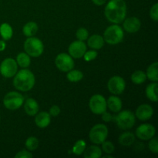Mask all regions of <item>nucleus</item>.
Instances as JSON below:
<instances>
[{"label": "nucleus", "instance_id": "f257e3e1", "mask_svg": "<svg viewBox=\"0 0 158 158\" xmlns=\"http://www.w3.org/2000/svg\"><path fill=\"white\" fill-rule=\"evenodd\" d=\"M106 19L114 24H119L125 19L127 4L124 0H110L104 9Z\"/></svg>", "mask_w": 158, "mask_h": 158}, {"label": "nucleus", "instance_id": "f03ea898", "mask_svg": "<svg viewBox=\"0 0 158 158\" xmlns=\"http://www.w3.org/2000/svg\"><path fill=\"white\" fill-rule=\"evenodd\" d=\"M35 76L29 69H22L14 76V86L15 89L23 92H27L32 89L35 85Z\"/></svg>", "mask_w": 158, "mask_h": 158}, {"label": "nucleus", "instance_id": "7ed1b4c3", "mask_svg": "<svg viewBox=\"0 0 158 158\" xmlns=\"http://www.w3.org/2000/svg\"><path fill=\"white\" fill-rule=\"evenodd\" d=\"M124 34L123 29L117 24L110 26L106 28L103 35V40L106 43L110 45H116L121 43Z\"/></svg>", "mask_w": 158, "mask_h": 158}, {"label": "nucleus", "instance_id": "20e7f679", "mask_svg": "<svg viewBox=\"0 0 158 158\" xmlns=\"http://www.w3.org/2000/svg\"><path fill=\"white\" fill-rule=\"evenodd\" d=\"M24 49L26 53L32 57H39L43 54L44 50L43 43L36 37H28L25 41Z\"/></svg>", "mask_w": 158, "mask_h": 158}, {"label": "nucleus", "instance_id": "39448f33", "mask_svg": "<svg viewBox=\"0 0 158 158\" xmlns=\"http://www.w3.org/2000/svg\"><path fill=\"white\" fill-rule=\"evenodd\" d=\"M114 121L121 130H129L135 124V116L131 111L123 110L114 116Z\"/></svg>", "mask_w": 158, "mask_h": 158}, {"label": "nucleus", "instance_id": "423d86ee", "mask_svg": "<svg viewBox=\"0 0 158 158\" xmlns=\"http://www.w3.org/2000/svg\"><path fill=\"white\" fill-rule=\"evenodd\" d=\"M108 136V128L103 123L96 124L91 128L89 134V140L95 144H101L106 140Z\"/></svg>", "mask_w": 158, "mask_h": 158}, {"label": "nucleus", "instance_id": "0eeeda50", "mask_svg": "<svg viewBox=\"0 0 158 158\" xmlns=\"http://www.w3.org/2000/svg\"><path fill=\"white\" fill-rule=\"evenodd\" d=\"M24 98L21 94L12 91L6 94L3 99V104L9 110H15L23 106Z\"/></svg>", "mask_w": 158, "mask_h": 158}, {"label": "nucleus", "instance_id": "6e6552de", "mask_svg": "<svg viewBox=\"0 0 158 158\" xmlns=\"http://www.w3.org/2000/svg\"><path fill=\"white\" fill-rule=\"evenodd\" d=\"M89 107L94 114H102L107 109L106 99L100 94H95L89 100Z\"/></svg>", "mask_w": 158, "mask_h": 158}, {"label": "nucleus", "instance_id": "1a4fd4ad", "mask_svg": "<svg viewBox=\"0 0 158 158\" xmlns=\"http://www.w3.org/2000/svg\"><path fill=\"white\" fill-rule=\"evenodd\" d=\"M18 70V64L12 58H6L0 64V73L5 78H12Z\"/></svg>", "mask_w": 158, "mask_h": 158}, {"label": "nucleus", "instance_id": "9d476101", "mask_svg": "<svg viewBox=\"0 0 158 158\" xmlns=\"http://www.w3.org/2000/svg\"><path fill=\"white\" fill-rule=\"evenodd\" d=\"M55 63L56 67L62 72H68L74 67V61L72 56L63 52L57 55L56 57Z\"/></svg>", "mask_w": 158, "mask_h": 158}, {"label": "nucleus", "instance_id": "9b49d317", "mask_svg": "<svg viewBox=\"0 0 158 158\" xmlns=\"http://www.w3.org/2000/svg\"><path fill=\"white\" fill-rule=\"evenodd\" d=\"M107 88L111 94L114 95H120L126 88V83L123 78L119 76H114L109 80Z\"/></svg>", "mask_w": 158, "mask_h": 158}, {"label": "nucleus", "instance_id": "f8f14e48", "mask_svg": "<svg viewBox=\"0 0 158 158\" xmlns=\"http://www.w3.org/2000/svg\"><path fill=\"white\" fill-rule=\"evenodd\" d=\"M156 129L152 124L143 123L140 125L136 130V135L140 140H148L154 137Z\"/></svg>", "mask_w": 158, "mask_h": 158}, {"label": "nucleus", "instance_id": "ddd939ff", "mask_svg": "<svg viewBox=\"0 0 158 158\" xmlns=\"http://www.w3.org/2000/svg\"><path fill=\"white\" fill-rule=\"evenodd\" d=\"M69 53L73 58L79 59L83 56L84 53L86 51V46L83 41H80V40H77V41H74L69 45Z\"/></svg>", "mask_w": 158, "mask_h": 158}, {"label": "nucleus", "instance_id": "4468645a", "mask_svg": "<svg viewBox=\"0 0 158 158\" xmlns=\"http://www.w3.org/2000/svg\"><path fill=\"white\" fill-rule=\"evenodd\" d=\"M154 114V109L149 104H141L136 110V117L140 120L144 121L152 117Z\"/></svg>", "mask_w": 158, "mask_h": 158}, {"label": "nucleus", "instance_id": "2eb2a0df", "mask_svg": "<svg viewBox=\"0 0 158 158\" xmlns=\"http://www.w3.org/2000/svg\"><path fill=\"white\" fill-rule=\"evenodd\" d=\"M123 21V29L130 33L138 32L141 27L140 20L137 17H130Z\"/></svg>", "mask_w": 158, "mask_h": 158}, {"label": "nucleus", "instance_id": "dca6fc26", "mask_svg": "<svg viewBox=\"0 0 158 158\" xmlns=\"http://www.w3.org/2000/svg\"><path fill=\"white\" fill-rule=\"evenodd\" d=\"M51 122V116L49 113L43 112L37 113L35 117V123L40 128H46Z\"/></svg>", "mask_w": 158, "mask_h": 158}, {"label": "nucleus", "instance_id": "f3484780", "mask_svg": "<svg viewBox=\"0 0 158 158\" xmlns=\"http://www.w3.org/2000/svg\"><path fill=\"white\" fill-rule=\"evenodd\" d=\"M24 110L26 114L31 117L36 115L40 110V106L35 99L29 98L26 100L24 104Z\"/></svg>", "mask_w": 158, "mask_h": 158}, {"label": "nucleus", "instance_id": "a211bd4d", "mask_svg": "<svg viewBox=\"0 0 158 158\" xmlns=\"http://www.w3.org/2000/svg\"><path fill=\"white\" fill-rule=\"evenodd\" d=\"M106 105L107 107L114 113H118L122 109V101L118 97L115 96H110L106 100Z\"/></svg>", "mask_w": 158, "mask_h": 158}, {"label": "nucleus", "instance_id": "6ab92c4d", "mask_svg": "<svg viewBox=\"0 0 158 158\" xmlns=\"http://www.w3.org/2000/svg\"><path fill=\"white\" fill-rule=\"evenodd\" d=\"M104 43L103 37L97 34H94L87 39L88 46L94 49H100L104 46Z\"/></svg>", "mask_w": 158, "mask_h": 158}, {"label": "nucleus", "instance_id": "aec40b11", "mask_svg": "<svg viewBox=\"0 0 158 158\" xmlns=\"http://www.w3.org/2000/svg\"><path fill=\"white\" fill-rule=\"evenodd\" d=\"M83 157L85 158H100L102 157V151L97 145H92L85 149Z\"/></svg>", "mask_w": 158, "mask_h": 158}, {"label": "nucleus", "instance_id": "412c9836", "mask_svg": "<svg viewBox=\"0 0 158 158\" xmlns=\"http://www.w3.org/2000/svg\"><path fill=\"white\" fill-rule=\"evenodd\" d=\"M119 143L123 147H130L135 141V136L131 132H125L119 137Z\"/></svg>", "mask_w": 158, "mask_h": 158}, {"label": "nucleus", "instance_id": "4be33fe9", "mask_svg": "<svg viewBox=\"0 0 158 158\" xmlns=\"http://www.w3.org/2000/svg\"><path fill=\"white\" fill-rule=\"evenodd\" d=\"M146 96L151 101L157 102L158 100L157 97V83L154 82L148 85L146 88Z\"/></svg>", "mask_w": 158, "mask_h": 158}, {"label": "nucleus", "instance_id": "5701e85b", "mask_svg": "<svg viewBox=\"0 0 158 158\" xmlns=\"http://www.w3.org/2000/svg\"><path fill=\"white\" fill-rule=\"evenodd\" d=\"M38 31V25L35 22H29L23 28V32L26 36L31 37L35 35Z\"/></svg>", "mask_w": 158, "mask_h": 158}, {"label": "nucleus", "instance_id": "b1692460", "mask_svg": "<svg viewBox=\"0 0 158 158\" xmlns=\"http://www.w3.org/2000/svg\"><path fill=\"white\" fill-rule=\"evenodd\" d=\"M158 63H152L150 65L149 67L148 68L147 70V78L149 79L152 82H157L158 81Z\"/></svg>", "mask_w": 158, "mask_h": 158}, {"label": "nucleus", "instance_id": "393cba45", "mask_svg": "<svg viewBox=\"0 0 158 158\" xmlns=\"http://www.w3.org/2000/svg\"><path fill=\"white\" fill-rule=\"evenodd\" d=\"M0 35L3 40H10L13 35V30H12V26L8 23H2L0 26Z\"/></svg>", "mask_w": 158, "mask_h": 158}, {"label": "nucleus", "instance_id": "a878e982", "mask_svg": "<svg viewBox=\"0 0 158 158\" xmlns=\"http://www.w3.org/2000/svg\"><path fill=\"white\" fill-rule=\"evenodd\" d=\"M16 63L22 68L29 67L31 63L30 56L26 52H20L16 57Z\"/></svg>", "mask_w": 158, "mask_h": 158}, {"label": "nucleus", "instance_id": "bb28decb", "mask_svg": "<svg viewBox=\"0 0 158 158\" xmlns=\"http://www.w3.org/2000/svg\"><path fill=\"white\" fill-rule=\"evenodd\" d=\"M147 80V75L143 71L137 70L131 75V81L137 85L142 84Z\"/></svg>", "mask_w": 158, "mask_h": 158}, {"label": "nucleus", "instance_id": "cd10ccee", "mask_svg": "<svg viewBox=\"0 0 158 158\" xmlns=\"http://www.w3.org/2000/svg\"><path fill=\"white\" fill-rule=\"evenodd\" d=\"M68 80L73 83H76V82H79L83 78V73L78 69H71V70L68 71V73L66 75Z\"/></svg>", "mask_w": 158, "mask_h": 158}, {"label": "nucleus", "instance_id": "c85d7f7f", "mask_svg": "<svg viewBox=\"0 0 158 158\" xmlns=\"http://www.w3.org/2000/svg\"><path fill=\"white\" fill-rule=\"evenodd\" d=\"M86 143L83 140H79L75 143L74 146L73 147L72 151L75 155L80 156L82 155L86 149Z\"/></svg>", "mask_w": 158, "mask_h": 158}, {"label": "nucleus", "instance_id": "c756f323", "mask_svg": "<svg viewBox=\"0 0 158 158\" xmlns=\"http://www.w3.org/2000/svg\"><path fill=\"white\" fill-rule=\"evenodd\" d=\"M26 147L29 151H35L39 147V140L35 137H30L26 140Z\"/></svg>", "mask_w": 158, "mask_h": 158}, {"label": "nucleus", "instance_id": "7c9ffc66", "mask_svg": "<svg viewBox=\"0 0 158 158\" xmlns=\"http://www.w3.org/2000/svg\"><path fill=\"white\" fill-rule=\"evenodd\" d=\"M102 144V149L104 151L106 154H111L114 152L115 151V147H114V143L110 141H103Z\"/></svg>", "mask_w": 158, "mask_h": 158}, {"label": "nucleus", "instance_id": "2f4dec72", "mask_svg": "<svg viewBox=\"0 0 158 158\" xmlns=\"http://www.w3.org/2000/svg\"><path fill=\"white\" fill-rule=\"evenodd\" d=\"M76 36L78 39V40H80V41H85V40H87L88 37H89V32H88L87 29H85V28H80V29L77 31Z\"/></svg>", "mask_w": 158, "mask_h": 158}, {"label": "nucleus", "instance_id": "473e14b6", "mask_svg": "<svg viewBox=\"0 0 158 158\" xmlns=\"http://www.w3.org/2000/svg\"><path fill=\"white\" fill-rule=\"evenodd\" d=\"M150 142L148 143V148L149 150L154 154H157L158 153V142H157V138L156 137H152L151 139H150Z\"/></svg>", "mask_w": 158, "mask_h": 158}, {"label": "nucleus", "instance_id": "72a5a7b5", "mask_svg": "<svg viewBox=\"0 0 158 158\" xmlns=\"http://www.w3.org/2000/svg\"><path fill=\"white\" fill-rule=\"evenodd\" d=\"M150 16L154 21L158 20V3H155L150 10Z\"/></svg>", "mask_w": 158, "mask_h": 158}, {"label": "nucleus", "instance_id": "f704fd0d", "mask_svg": "<svg viewBox=\"0 0 158 158\" xmlns=\"http://www.w3.org/2000/svg\"><path fill=\"white\" fill-rule=\"evenodd\" d=\"M83 56H84L85 61L86 62L92 61V60H94V59L97 56V51L95 50H90V51H88V52H86H86L84 53Z\"/></svg>", "mask_w": 158, "mask_h": 158}, {"label": "nucleus", "instance_id": "c9c22d12", "mask_svg": "<svg viewBox=\"0 0 158 158\" xmlns=\"http://www.w3.org/2000/svg\"><path fill=\"white\" fill-rule=\"evenodd\" d=\"M32 157L33 155L29 152V151H25V150L19 151L15 155V158H32Z\"/></svg>", "mask_w": 158, "mask_h": 158}, {"label": "nucleus", "instance_id": "e433bc0d", "mask_svg": "<svg viewBox=\"0 0 158 158\" xmlns=\"http://www.w3.org/2000/svg\"><path fill=\"white\" fill-rule=\"evenodd\" d=\"M60 106H58L57 105H53L50 107L49 109V114H50V116L52 117H57L59 114H60Z\"/></svg>", "mask_w": 158, "mask_h": 158}, {"label": "nucleus", "instance_id": "4c0bfd02", "mask_svg": "<svg viewBox=\"0 0 158 158\" xmlns=\"http://www.w3.org/2000/svg\"><path fill=\"white\" fill-rule=\"evenodd\" d=\"M102 120L104 122H106V123H109V122L114 120V116H113L110 113L105 111V112H103L102 114Z\"/></svg>", "mask_w": 158, "mask_h": 158}, {"label": "nucleus", "instance_id": "58836bf2", "mask_svg": "<svg viewBox=\"0 0 158 158\" xmlns=\"http://www.w3.org/2000/svg\"><path fill=\"white\" fill-rule=\"evenodd\" d=\"M92 1L96 6H103V5H104L105 3L106 2V0H92Z\"/></svg>", "mask_w": 158, "mask_h": 158}, {"label": "nucleus", "instance_id": "ea45409f", "mask_svg": "<svg viewBox=\"0 0 158 158\" xmlns=\"http://www.w3.org/2000/svg\"><path fill=\"white\" fill-rule=\"evenodd\" d=\"M6 43L4 40H0V52H2L6 49Z\"/></svg>", "mask_w": 158, "mask_h": 158}, {"label": "nucleus", "instance_id": "a19ab883", "mask_svg": "<svg viewBox=\"0 0 158 158\" xmlns=\"http://www.w3.org/2000/svg\"><path fill=\"white\" fill-rule=\"evenodd\" d=\"M103 157H105V158H113V156L110 155V154H108V155L103 156Z\"/></svg>", "mask_w": 158, "mask_h": 158}]
</instances>
